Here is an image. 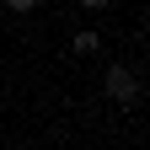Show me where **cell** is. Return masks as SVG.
<instances>
[{
	"label": "cell",
	"instance_id": "6da1fadb",
	"mask_svg": "<svg viewBox=\"0 0 150 150\" xmlns=\"http://www.w3.org/2000/svg\"><path fill=\"white\" fill-rule=\"evenodd\" d=\"M107 97L123 102V107H134V97H139V75L129 70V64H112V70H107Z\"/></svg>",
	"mask_w": 150,
	"mask_h": 150
},
{
	"label": "cell",
	"instance_id": "7a4b0ae2",
	"mask_svg": "<svg viewBox=\"0 0 150 150\" xmlns=\"http://www.w3.org/2000/svg\"><path fill=\"white\" fill-rule=\"evenodd\" d=\"M75 54H97V32H81V38H75Z\"/></svg>",
	"mask_w": 150,
	"mask_h": 150
},
{
	"label": "cell",
	"instance_id": "3957f363",
	"mask_svg": "<svg viewBox=\"0 0 150 150\" xmlns=\"http://www.w3.org/2000/svg\"><path fill=\"white\" fill-rule=\"evenodd\" d=\"M6 6H11V11H32V0H6Z\"/></svg>",
	"mask_w": 150,
	"mask_h": 150
},
{
	"label": "cell",
	"instance_id": "277c9868",
	"mask_svg": "<svg viewBox=\"0 0 150 150\" xmlns=\"http://www.w3.org/2000/svg\"><path fill=\"white\" fill-rule=\"evenodd\" d=\"M81 6H91V11H102V6H107V0H81Z\"/></svg>",
	"mask_w": 150,
	"mask_h": 150
}]
</instances>
